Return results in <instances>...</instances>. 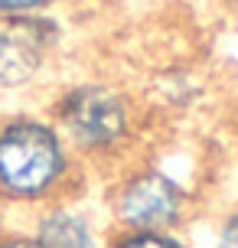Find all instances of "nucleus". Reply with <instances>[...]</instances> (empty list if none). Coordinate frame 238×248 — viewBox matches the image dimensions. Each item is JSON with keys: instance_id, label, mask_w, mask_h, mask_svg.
Listing matches in <instances>:
<instances>
[{"instance_id": "obj_1", "label": "nucleus", "mask_w": 238, "mask_h": 248, "mask_svg": "<svg viewBox=\"0 0 238 248\" xmlns=\"http://www.w3.org/2000/svg\"><path fill=\"white\" fill-rule=\"evenodd\" d=\"M72 173V147L49 118L0 114V193L7 206L39 209L56 202Z\"/></svg>"}, {"instance_id": "obj_2", "label": "nucleus", "mask_w": 238, "mask_h": 248, "mask_svg": "<svg viewBox=\"0 0 238 248\" xmlns=\"http://www.w3.org/2000/svg\"><path fill=\"white\" fill-rule=\"evenodd\" d=\"M65 144L82 154H108L121 147L131 134V105L111 85L101 82H82L65 88L52 101L49 118Z\"/></svg>"}, {"instance_id": "obj_3", "label": "nucleus", "mask_w": 238, "mask_h": 248, "mask_svg": "<svg viewBox=\"0 0 238 248\" xmlns=\"http://www.w3.org/2000/svg\"><path fill=\"white\" fill-rule=\"evenodd\" d=\"M186 189L163 170H137L118 186L114 216L124 229L173 232L186 216Z\"/></svg>"}, {"instance_id": "obj_4", "label": "nucleus", "mask_w": 238, "mask_h": 248, "mask_svg": "<svg viewBox=\"0 0 238 248\" xmlns=\"http://www.w3.org/2000/svg\"><path fill=\"white\" fill-rule=\"evenodd\" d=\"M59 43L49 16H0V95L23 92L46 72Z\"/></svg>"}, {"instance_id": "obj_5", "label": "nucleus", "mask_w": 238, "mask_h": 248, "mask_svg": "<svg viewBox=\"0 0 238 248\" xmlns=\"http://www.w3.org/2000/svg\"><path fill=\"white\" fill-rule=\"evenodd\" d=\"M30 232L46 248H98V229L91 216L59 199L39 206Z\"/></svg>"}, {"instance_id": "obj_6", "label": "nucleus", "mask_w": 238, "mask_h": 248, "mask_svg": "<svg viewBox=\"0 0 238 248\" xmlns=\"http://www.w3.org/2000/svg\"><path fill=\"white\" fill-rule=\"evenodd\" d=\"M108 248H189L176 232H140V229H124Z\"/></svg>"}, {"instance_id": "obj_7", "label": "nucleus", "mask_w": 238, "mask_h": 248, "mask_svg": "<svg viewBox=\"0 0 238 248\" xmlns=\"http://www.w3.org/2000/svg\"><path fill=\"white\" fill-rule=\"evenodd\" d=\"M52 0H0V16H43Z\"/></svg>"}, {"instance_id": "obj_8", "label": "nucleus", "mask_w": 238, "mask_h": 248, "mask_svg": "<svg viewBox=\"0 0 238 248\" xmlns=\"http://www.w3.org/2000/svg\"><path fill=\"white\" fill-rule=\"evenodd\" d=\"M0 248H46L30 229H10L0 225Z\"/></svg>"}, {"instance_id": "obj_9", "label": "nucleus", "mask_w": 238, "mask_h": 248, "mask_svg": "<svg viewBox=\"0 0 238 248\" xmlns=\"http://www.w3.org/2000/svg\"><path fill=\"white\" fill-rule=\"evenodd\" d=\"M212 248H238V209L232 212V216H228L222 225H219Z\"/></svg>"}, {"instance_id": "obj_10", "label": "nucleus", "mask_w": 238, "mask_h": 248, "mask_svg": "<svg viewBox=\"0 0 238 248\" xmlns=\"http://www.w3.org/2000/svg\"><path fill=\"white\" fill-rule=\"evenodd\" d=\"M3 216H7V199H3V193H0V225H3Z\"/></svg>"}, {"instance_id": "obj_11", "label": "nucleus", "mask_w": 238, "mask_h": 248, "mask_svg": "<svg viewBox=\"0 0 238 248\" xmlns=\"http://www.w3.org/2000/svg\"><path fill=\"white\" fill-rule=\"evenodd\" d=\"M232 3H235V7H238V0H232Z\"/></svg>"}]
</instances>
